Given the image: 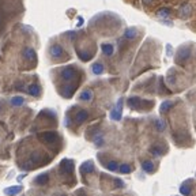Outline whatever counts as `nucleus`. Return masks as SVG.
I'll use <instances>...</instances> for the list:
<instances>
[{
	"instance_id": "nucleus-1",
	"label": "nucleus",
	"mask_w": 196,
	"mask_h": 196,
	"mask_svg": "<svg viewBox=\"0 0 196 196\" xmlns=\"http://www.w3.org/2000/svg\"><path fill=\"white\" fill-rule=\"evenodd\" d=\"M136 35H137V30L135 27H130L125 32V37H127V38H135Z\"/></svg>"
},
{
	"instance_id": "nucleus-2",
	"label": "nucleus",
	"mask_w": 196,
	"mask_h": 196,
	"mask_svg": "<svg viewBox=\"0 0 196 196\" xmlns=\"http://www.w3.org/2000/svg\"><path fill=\"white\" fill-rule=\"evenodd\" d=\"M61 75H63V78H66V79H71L74 76V70H72V68H66V70L61 72Z\"/></svg>"
},
{
	"instance_id": "nucleus-3",
	"label": "nucleus",
	"mask_w": 196,
	"mask_h": 196,
	"mask_svg": "<svg viewBox=\"0 0 196 196\" xmlns=\"http://www.w3.org/2000/svg\"><path fill=\"white\" fill-rule=\"evenodd\" d=\"M52 55L53 56H60L61 55V53H63V49H61V48L60 47H57V45H56V47H53L52 48Z\"/></svg>"
},
{
	"instance_id": "nucleus-4",
	"label": "nucleus",
	"mask_w": 196,
	"mask_h": 196,
	"mask_svg": "<svg viewBox=\"0 0 196 196\" xmlns=\"http://www.w3.org/2000/svg\"><path fill=\"white\" fill-rule=\"evenodd\" d=\"M102 49H104V53H105V55H112V53H113V47H112V45H104Z\"/></svg>"
},
{
	"instance_id": "nucleus-5",
	"label": "nucleus",
	"mask_w": 196,
	"mask_h": 196,
	"mask_svg": "<svg viewBox=\"0 0 196 196\" xmlns=\"http://www.w3.org/2000/svg\"><path fill=\"white\" fill-rule=\"evenodd\" d=\"M20 187H16V188H8V189H6V193L7 195H15V193H18L20 191Z\"/></svg>"
},
{
	"instance_id": "nucleus-6",
	"label": "nucleus",
	"mask_w": 196,
	"mask_h": 196,
	"mask_svg": "<svg viewBox=\"0 0 196 196\" xmlns=\"http://www.w3.org/2000/svg\"><path fill=\"white\" fill-rule=\"evenodd\" d=\"M189 12H191V6L187 4V6H184V8H181L180 14H181V16H183V15H188Z\"/></svg>"
},
{
	"instance_id": "nucleus-7",
	"label": "nucleus",
	"mask_w": 196,
	"mask_h": 196,
	"mask_svg": "<svg viewBox=\"0 0 196 196\" xmlns=\"http://www.w3.org/2000/svg\"><path fill=\"white\" fill-rule=\"evenodd\" d=\"M170 14V10L169 8H161L159 11H158V16H168Z\"/></svg>"
},
{
	"instance_id": "nucleus-8",
	"label": "nucleus",
	"mask_w": 196,
	"mask_h": 196,
	"mask_svg": "<svg viewBox=\"0 0 196 196\" xmlns=\"http://www.w3.org/2000/svg\"><path fill=\"white\" fill-rule=\"evenodd\" d=\"M86 116H87V114L85 113V112H80V113H79L78 116H76V121H78V123L83 121V120H85V118H86Z\"/></svg>"
},
{
	"instance_id": "nucleus-9",
	"label": "nucleus",
	"mask_w": 196,
	"mask_h": 196,
	"mask_svg": "<svg viewBox=\"0 0 196 196\" xmlns=\"http://www.w3.org/2000/svg\"><path fill=\"white\" fill-rule=\"evenodd\" d=\"M80 98H82V99H90V98H91V91L86 90L82 95H80Z\"/></svg>"
},
{
	"instance_id": "nucleus-10",
	"label": "nucleus",
	"mask_w": 196,
	"mask_h": 196,
	"mask_svg": "<svg viewBox=\"0 0 196 196\" xmlns=\"http://www.w3.org/2000/svg\"><path fill=\"white\" fill-rule=\"evenodd\" d=\"M38 90H39V89H38V87H37V86H32V87H30V90H29V91H30V94H33V95H37V94H38Z\"/></svg>"
},
{
	"instance_id": "nucleus-11",
	"label": "nucleus",
	"mask_w": 196,
	"mask_h": 196,
	"mask_svg": "<svg viewBox=\"0 0 196 196\" xmlns=\"http://www.w3.org/2000/svg\"><path fill=\"white\" fill-rule=\"evenodd\" d=\"M94 72H95V74H99V72H102V66H101V64H97V66H94Z\"/></svg>"
},
{
	"instance_id": "nucleus-12",
	"label": "nucleus",
	"mask_w": 196,
	"mask_h": 196,
	"mask_svg": "<svg viewBox=\"0 0 196 196\" xmlns=\"http://www.w3.org/2000/svg\"><path fill=\"white\" fill-rule=\"evenodd\" d=\"M145 169H146V170H150V169H151V164H150V162H146V164H145Z\"/></svg>"
},
{
	"instance_id": "nucleus-13",
	"label": "nucleus",
	"mask_w": 196,
	"mask_h": 196,
	"mask_svg": "<svg viewBox=\"0 0 196 196\" xmlns=\"http://www.w3.org/2000/svg\"><path fill=\"white\" fill-rule=\"evenodd\" d=\"M130 170V168L127 166V165H123V168H121V172H128Z\"/></svg>"
},
{
	"instance_id": "nucleus-14",
	"label": "nucleus",
	"mask_w": 196,
	"mask_h": 196,
	"mask_svg": "<svg viewBox=\"0 0 196 196\" xmlns=\"http://www.w3.org/2000/svg\"><path fill=\"white\" fill-rule=\"evenodd\" d=\"M142 1H143V3H146V4H147V3H151L153 0H142Z\"/></svg>"
}]
</instances>
